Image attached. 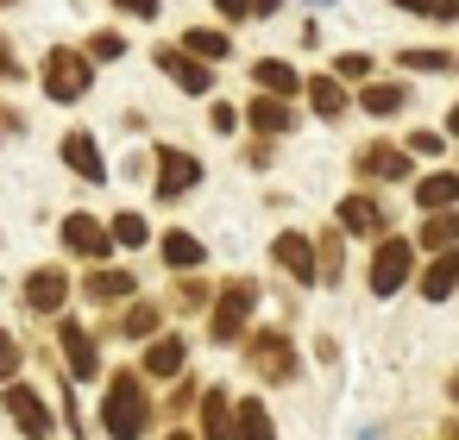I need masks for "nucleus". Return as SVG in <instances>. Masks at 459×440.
<instances>
[{"instance_id": "nucleus-1", "label": "nucleus", "mask_w": 459, "mask_h": 440, "mask_svg": "<svg viewBox=\"0 0 459 440\" xmlns=\"http://www.w3.org/2000/svg\"><path fill=\"white\" fill-rule=\"evenodd\" d=\"M101 421H108V434H114V440H139V434L152 427V396H145L139 371H114Z\"/></svg>"}, {"instance_id": "nucleus-2", "label": "nucleus", "mask_w": 459, "mask_h": 440, "mask_svg": "<svg viewBox=\"0 0 459 440\" xmlns=\"http://www.w3.org/2000/svg\"><path fill=\"white\" fill-rule=\"evenodd\" d=\"M252 308H258V283H252V277H233V283L214 296V321H208V327H214V340H221V346H227V340H239V327L252 321Z\"/></svg>"}, {"instance_id": "nucleus-3", "label": "nucleus", "mask_w": 459, "mask_h": 440, "mask_svg": "<svg viewBox=\"0 0 459 440\" xmlns=\"http://www.w3.org/2000/svg\"><path fill=\"white\" fill-rule=\"evenodd\" d=\"M45 95H51L57 108L82 101V95H89V57H82V51H51V57H45Z\"/></svg>"}, {"instance_id": "nucleus-4", "label": "nucleus", "mask_w": 459, "mask_h": 440, "mask_svg": "<svg viewBox=\"0 0 459 440\" xmlns=\"http://www.w3.org/2000/svg\"><path fill=\"white\" fill-rule=\"evenodd\" d=\"M415 271V246L409 239H384L377 258H371V296H396Z\"/></svg>"}, {"instance_id": "nucleus-5", "label": "nucleus", "mask_w": 459, "mask_h": 440, "mask_svg": "<svg viewBox=\"0 0 459 440\" xmlns=\"http://www.w3.org/2000/svg\"><path fill=\"white\" fill-rule=\"evenodd\" d=\"M152 57H158V70H164L177 89H189V95H208V89H214V76H208V64H202L195 51H183V45H158Z\"/></svg>"}, {"instance_id": "nucleus-6", "label": "nucleus", "mask_w": 459, "mask_h": 440, "mask_svg": "<svg viewBox=\"0 0 459 440\" xmlns=\"http://www.w3.org/2000/svg\"><path fill=\"white\" fill-rule=\"evenodd\" d=\"M195 183H202V164H195L189 151L164 145V151H158V202H177V195H189Z\"/></svg>"}, {"instance_id": "nucleus-7", "label": "nucleus", "mask_w": 459, "mask_h": 440, "mask_svg": "<svg viewBox=\"0 0 459 440\" xmlns=\"http://www.w3.org/2000/svg\"><path fill=\"white\" fill-rule=\"evenodd\" d=\"M271 258H277L296 283H315V277H321V252H315L302 233H277V239H271Z\"/></svg>"}, {"instance_id": "nucleus-8", "label": "nucleus", "mask_w": 459, "mask_h": 440, "mask_svg": "<svg viewBox=\"0 0 459 440\" xmlns=\"http://www.w3.org/2000/svg\"><path fill=\"white\" fill-rule=\"evenodd\" d=\"M252 371L271 377V384L296 377V352H290V340H283V333H252Z\"/></svg>"}, {"instance_id": "nucleus-9", "label": "nucleus", "mask_w": 459, "mask_h": 440, "mask_svg": "<svg viewBox=\"0 0 459 440\" xmlns=\"http://www.w3.org/2000/svg\"><path fill=\"white\" fill-rule=\"evenodd\" d=\"M7 415H13V427H20L26 440H45V434H51V409H45L39 390H26V384L7 390Z\"/></svg>"}, {"instance_id": "nucleus-10", "label": "nucleus", "mask_w": 459, "mask_h": 440, "mask_svg": "<svg viewBox=\"0 0 459 440\" xmlns=\"http://www.w3.org/2000/svg\"><path fill=\"white\" fill-rule=\"evenodd\" d=\"M64 246H70L76 258H108L114 227H101V220H89V214H70V220H64Z\"/></svg>"}, {"instance_id": "nucleus-11", "label": "nucleus", "mask_w": 459, "mask_h": 440, "mask_svg": "<svg viewBox=\"0 0 459 440\" xmlns=\"http://www.w3.org/2000/svg\"><path fill=\"white\" fill-rule=\"evenodd\" d=\"M409 164H415L409 145H365V151H359V170H365V177H384V183H403Z\"/></svg>"}, {"instance_id": "nucleus-12", "label": "nucleus", "mask_w": 459, "mask_h": 440, "mask_svg": "<svg viewBox=\"0 0 459 440\" xmlns=\"http://www.w3.org/2000/svg\"><path fill=\"white\" fill-rule=\"evenodd\" d=\"M64 296H70V277H64L57 264H45V271H32V277H26V308L57 315V308H64Z\"/></svg>"}, {"instance_id": "nucleus-13", "label": "nucleus", "mask_w": 459, "mask_h": 440, "mask_svg": "<svg viewBox=\"0 0 459 440\" xmlns=\"http://www.w3.org/2000/svg\"><path fill=\"white\" fill-rule=\"evenodd\" d=\"M57 346H64V358H70L76 377H95V371H101V352H95V340H89L82 321H64V327H57Z\"/></svg>"}, {"instance_id": "nucleus-14", "label": "nucleus", "mask_w": 459, "mask_h": 440, "mask_svg": "<svg viewBox=\"0 0 459 440\" xmlns=\"http://www.w3.org/2000/svg\"><path fill=\"white\" fill-rule=\"evenodd\" d=\"M453 283H459V246L434 252V264L421 271V296H428V302H446V296H453Z\"/></svg>"}, {"instance_id": "nucleus-15", "label": "nucleus", "mask_w": 459, "mask_h": 440, "mask_svg": "<svg viewBox=\"0 0 459 440\" xmlns=\"http://www.w3.org/2000/svg\"><path fill=\"white\" fill-rule=\"evenodd\" d=\"M202 440H239L233 396H221V390H208V396H202Z\"/></svg>"}, {"instance_id": "nucleus-16", "label": "nucleus", "mask_w": 459, "mask_h": 440, "mask_svg": "<svg viewBox=\"0 0 459 440\" xmlns=\"http://www.w3.org/2000/svg\"><path fill=\"white\" fill-rule=\"evenodd\" d=\"M246 114H252V126H258L264 139H277V133H296V108H290L283 95H264V101H252Z\"/></svg>"}, {"instance_id": "nucleus-17", "label": "nucleus", "mask_w": 459, "mask_h": 440, "mask_svg": "<svg viewBox=\"0 0 459 440\" xmlns=\"http://www.w3.org/2000/svg\"><path fill=\"white\" fill-rule=\"evenodd\" d=\"M64 164H70L76 177H89V183H108V164H101V151H95L89 133H70V139H64Z\"/></svg>"}, {"instance_id": "nucleus-18", "label": "nucleus", "mask_w": 459, "mask_h": 440, "mask_svg": "<svg viewBox=\"0 0 459 440\" xmlns=\"http://www.w3.org/2000/svg\"><path fill=\"white\" fill-rule=\"evenodd\" d=\"M415 202H421L428 214L453 208V202H459V170H434V177H421V183H415Z\"/></svg>"}, {"instance_id": "nucleus-19", "label": "nucleus", "mask_w": 459, "mask_h": 440, "mask_svg": "<svg viewBox=\"0 0 459 440\" xmlns=\"http://www.w3.org/2000/svg\"><path fill=\"white\" fill-rule=\"evenodd\" d=\"M252 76H258V89H264V95H283V101H290V95H302V89H308V82H302V76H296V70H290V64H283V57H264V64H258V70H252Z\"/></svg>"}, {"instance_id": "nucleus-20", "label": "nucleus", "mask_w": 459, "mask_h": 440, "mask_svg": "<svg viewBox=\"0 0 459 440\" xmlns=\"http://www.w3.org/2000/svg\"><path fill=\"white\" fill-rule=\"evenodd\" d=\"M340 227H346V233H384V208H377L371 195H346V202H340Z\"/></svg>"}, {"instance_id": "nucleus-21", "label": "nucleus", "mask_w": 459, "mask_h": 440, "mask_svg": "<svg viewBox=\"0 0 459 440\" xmlns=\"http://www.w3.org/2000/svg\"><path fill=\"white\" fill-rule=\"evenodd\" d=\"M183 352H189V346H183L177 333H158V340L145 346V371H152V377H177V371H183Z\"/></svg>"}, {"instance_id": "nucleus-22", "label": "nucleus", "mask_w": 459, "mask_h": 440, "mask_svg": "<svg viewBox=\"0 0 459 440\" xmlns=\"http://www.w3.org/2000/svg\"><path fill=\"white\" fill-rule=\"evenodd\" d=\"M308 101H315V114L321 120H340L346 114V89H340V76H308V89H302Z\"/></svg>"}, {"instance_id": "nucleus-23", "label": "nucleus", "mask_w": 459, "mask_h": 440, "mask_svg": "<svg viewBox=\"0 0 459 440\" xmlns=\"http://www.w3.org/2000/svg\"><path fill=\"white\" fill-rule=\"evenodd\" d=\"M359 108H365V114H377V120H390V114H403V108H409V89H396V82H365Z\"/></svg>"}, {"instance_id": "nucleus-24", "label": "nucleus", "mask_w": 459, "mask_h": 440, "mask_svg": "<svg viewBox=\"0 0 459 440\" xmlns=\"http://www.w3.org/2000/svg\"><path fill=\"white\" fill-rule=\"evenodd\" d=\"M233 421H239V440H277V427H271V415H264L258 396H239L233 402Z\"/></svg>"}, {"instance_id": "nucleus-25", "label": "nucleus", "mask_w": 459, "mask_h": 440, "mask_svg": "<svg viewBox=\"0 0 459 440\" xmlns=\"http://www.w3.org/2000/svg\"><path fill=\"white\" fill-rule=\"evenodd\" d=\"M202 258H208V252H202L195 233H164V264H170V271H195Z\"/></svg>"}, {"instance_id": "nucleus-26", "label": "nucleus", "mask_w": 459, "mask_h": 440, "mask_svg": "<svg viewBox=\"0 0 459 440\" xmlns=\"http://www.w3.org/2000/svg\"><path fill=\"white\" fill-rule=\"evenodd\" d=\"M133 289H139L133 271H95L89 277V302H114V296H133Z\"/></svg>"}, {"instance_id": "nucleus-27", "label": "nucleus", "mask_w": 459, "mask_h": 440, "mask_svg": "<svg viewBox=\"0 0 459 440\" xmlns=\"http://www.w3.org/2000/svg\"><path fill=\"white\" fill-rule=\"evenodd\" d=\"M421 246H428V252H446V246H459V214H453V208L428 214V227H421Z\"/></svg>"}, {"instance_id": "nucleus-28", "label": "nucleus", "mask_w": 459, "mask_h": 440, "mask_svg": "<svg viewBox=\"0 0 459 440\" xmlns=\"http://www.w3.org/2000/svg\"><path fill=\"white\" fill-rule=\"evenodd\" d=\"M183 51H195V57H202V64H221V57H227V51H233V45H227V32H214V26H195V32H189V45H183Z\"/></svg>"}, {"instance_id": "nucleus-29", "label": "nucleus", "mask_w": 459, "mask_h": 440, "mask_svg": "<svg viewBox=\"0 0 459 440\" xmlns=\"http://www.w3.org/2000/svg\"><path fill=\"white\" fill-rule=\"evenodd\" d=\"M396 7L403 13H421V20H440V26L459 20V0H396Z\"/></svg>"}, {"instance_id": "nucleus-30", "label": "nucleus", "mask_w": 459, "mask_h": 440, "mask_svg": "<svg viewBox=\"0 0 459 440\" xmlns=\"http://www.w3.org/2000/svg\"><path fill=\"white\" fill-rule=\"evenodd\" d=\"M126 333H133V340H158V308H152V302L126 308Z\"/></svg>"}, {"instance_id": "nucleus-31", "label": "nucleus", "mask_w": 459, "mask_h": 440, "mask_svg": "<svg viewBox=\"0 0 459 440\" xmlns=\"http://www.w3.org/2000/svg\"><path fill=\"white\" fill-rule=\"evenodd\" d=\"M89 57H95V64H114V57H126V39H120V32H95V39H89Z\"/></svg>"}, {"instance_id": "nucleus-32", "label": "nucleus", "mask_w": 459, "mask_h": 440, "mask_svg": "<svg viewBox=\"0 0 459 440\" xmlns=\"http://www.w3.org/2000/svg\"><path fill=\"white\" fill-rule=\"evenodd\" d=\"M453 57L446 51H428V45H415V51H403V70H446Z\"/></svg>"}, {"instance_id": "nucleus-33", "label": "nucleus", "mask_w": 459, "mask_h": 440, "mask_svg": "<svg viewBox=\"0 0 459 440\" xmlns=\"http://www.w3.org/2000/svg\"><path fill=\"white\" fill-rule=\"evenodd\" d=\"M114 239H120V246H145V239H152V227H145L139 214H120V220H114Z\"/></svg>"}, {"instance_id": "nucleus-34", "label": "nucleus", "mask_w": 459, "mask_h": 440, "mask_svg": "<svg viewBox=\"0 0 459 440\" xmlns=\"http://www.w3.org/2000/svg\"><path fill=\"white\" fill-rule=\"evenodd\" d=\"M208 302H214V296H208V283H195V277H183V283H177V308H183V315H189V308H208Z\"/></svg>"}, {"instance_id": "nucleus-35", "label": "nucleus", "mask_w": 459, "mask_h": 440, "mask_svg": "<svg viewBox=\"0 0 459 440\" xmlns=\"http://www.w3.org/2000/svg\"><path fill=\"white\" fill-rule=\"evenodd\" d=\"M315 252H321V277H327V283H340V233H327Z\"/></svg>"}, {"instance_id": "nucleus-36", "label": "nucleus", "mask_w": 459, "mask_h": 440, "mask_svg": "<svg viewBox=\"0 0 459 440\" xmlns=\"http://www.w3.org/2000/svg\"><path fill=\"white\" fill-rule=\"evenodd\" d=\"M13 371H20V340L0 333V384H13Z\"/></svg>"}, {"instance_id": "nucleus-37", "label": "nucleus", "mask_w": 459, "mask_h": 440, "mask_svg": "<svg viewBox=\"0 0 459 440\" xmlns=\"http://www.w3.org/2000/svg\"><path fill=\"white\" fill-rule=\"evenodd\" d=\"M340 76H346V82H365V76H371V57L346 51V57H340Z\"/></svg>"}, {"instance_id": "nucleus-38", "label": "nucleus", "mask_w": 459, "mask_h": 440, "mask_svg": "<svg viewBox=\"0 0 459 440\" xmlns=\"http://www.w3.org/2000/svg\"><path fill=\"white\" fill-rule=\"evenodd\" d=\"M409 151L415 158H440V133H409Z\"/></svg>"}, {"instance_id": "nucleus-39", "label": "nucleus", "mask_w": 459, "mask_h": 440, "mask_svg": "<svg viewBox=\"0 0 459 440\" xmlns=\"http://www.w3.org/2000/svg\"><path fill=\"white\" fill-rule=\"evenodd\" d=\"M120 13H133V20H158V0H114Z\"/></svg>"}, {"instance_id": "nucleus-40", "label": "nucleus", "mask_w": 459, "mask_h": 440, "mask_svg": "<svg viewBox=\"0 0 459 440\" xmlns=\"http://www.w3.org/2000/svg\"><path fill=\"white\" fill-rule=\"evenodd\" d=\"M246 158H252V164H258V170H264V164H271V158H277V151H271V139H264V133H258V139H252V145H246Z\"/></svg>"}, {"instance_id": "nucleus-41", "label": "nucleus", "mask_w": 459, "mask_h": 440, "mask_svg": "<svg viewBox=\"0 0 459 440\" xmlns=\"http://www.w3.org/2000/svg\"><path fill=\"white\" fill-rule=\"evenodd\" d=\"M189 402H195V384H177V390H170V402H164V409H170V415H183V409H189Z\"/></svg>"}, {"instance_id": "nucleus-42", "label": "nucleus", "mask_w": 459, "mask_h": 440, "mask_svg": "<svg viewBox=\"0 0 459 440\" xmlns=\"http://www.w3.org/2000/svg\"><path fill=\"white\" fill-rule=\"evenodd\" d=\"M233 120H239V114H233V108H227V101H221V108H214V114H208V126H214V133H233Z\"/></svg>"}, {"instance_id": "nucleus-43", "label": "nucleus", "mask_w": 459, "mask_h": 440, "mask_svg": "<svg viewBox=\"0 0 459 440\" xmlns=\"http://www.w3.org/2000/svg\"><path fill=\"white\" fill-rule=\"evenodd\" d=\"M214 7H221V20H246V13H252V0H214Z\"/></svg>"}, {"instance_id": "nucleus-44", "label": "nucleus", "mask_w": 459, "mask_h": 440, "mask_svg": "<svg viewBox=\"0 0 459 440\" xmlns=\"http://www.w3.org/2000/svg\"><path fill=\"white\" fill-rule=\"evenodd\" d=\"M13 76V57H7V39H0V82H7Z\"/></svg>"}, {"instance_id": "nucleus-45", "label": "nucleus", "mask_w": 459, "mask_h": 440, "mask_svg": "<svg viewBox=\"0 0 459 440\" xmlns=\"http://www.w3.org/2000/svg\"><path fill=\"white\" fill-rule=\"evenodd\" d=\"M277 7H283V0H252V13H258V20H264V13H277Z\"/></svg>"}, {"instance_id": "nucleus-46", "label": "nucleus", "mask_w": 459, "mask_h": 440, "mask_svg": "<svg viewBox=\"0 0 459 440\" xmlns=\"http://www.w3.org/2000/svg\"><path fill=\"white\" fill-rule=\"evenodd\" d=\"M446 133H459V101H453V114H446Z\"/></svg>"}, {"instance_id": "nucleus-47", "label": "nucleus", "mask_w": 459, "mask_h": 440, "mask_svg": "<svg viewBox=\"0 0 459 440\" xmlns=\"http://www.w3.org/2000/svg\"><path fill=\"white\" fill-rule=\"evenodd\" d=\"M170 440H189V434H170Z\"/></svg>"}, {"instance_id": "nucleus-48", "label": "nucleus", "mask_w": 459, "mask_h": 440, "mask_svg": "<svg viewBox=\"0 0 459 440\" xmlns=\"http://www.w3.org/2000/svg\"><path fill=\"white\" fill-rule=\"evenodd\" d=\"M0 7H13V0H0Z\"/></svg>"}]
</instances>
